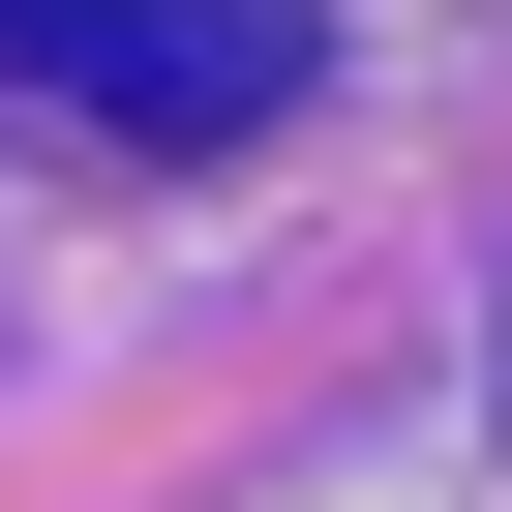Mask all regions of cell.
I'll return each mask as SVG.
<instances>
[{"label":"cell","mask_w":512,"mask_h":512,"mask_svg":"<svg viewBox=\"0 0 512 512\" xmlns=\"http://www.w3.org/2000/svg\"><path fill=\"white\" fill-rule=\"evenodd\" d=\"M332 91V0H0V121L61 151H272Z\"/></svg>","instance_id":"cell-1"}]
</instances>
